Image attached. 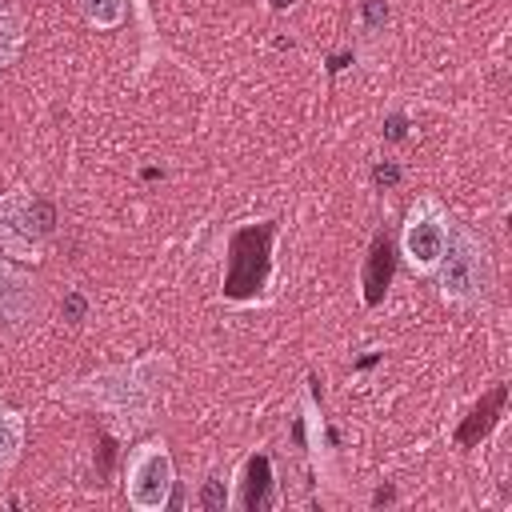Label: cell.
<instances>
[{
    "mask_svg": "<svg viewBox=\"0 0 512 512\" xmlns=\"http://www.w3.org/2000/svg\"><path fill=\"white\" fill-rule=\"evenodd\" d=\"M436 272V288L444 300L452 304H480L488 284H492V268H488V248L468 232V228H448V244Z\"/></svg>",
    "mask_w": 512,
    "mask_h": 512,
    "instance_id": "cell-1",
    "label": "cell"
},
{
    "mask_svg": "<svg viewBox=\"0 0 512 512\" xmlns=\"http://www.w3.org/2000/svg\"><path fill=\"white\" fill-rule=\"evenodd\" d=\"M176 488V468L164 448V440H148L132 448L128 468H124V496L136 512H160L172 500Z\"/></svg>",
    "mask_w": 512,
    "mask_h": 512,
    "instance_id": "cell-2",
    "label": "cell"
},
{
    "mask_svg": "<svg viewBox=\"0 0 512 512\" xmlns=\"http://www.w3.org/2000/svg\"><path fill=\"white\" fill-rule=\"evenodd\" d=\"M448 212L440 208L436 196H420L408 216H404V232H400V252H404V264L420 276H428L440 256H444V244H448Z\"/></svg>",
    "mask_w": 512,
    "mask_h": 512,
    "instance_id": "cell-3",
    "label": "cell"
},
{
    "mask_svg": "<svg viewBox=\"0 0 512 512\" xmlns=\"http://www.w3.org/2000/svg\"><path fill=\"white\" fill-rule=\"evenodd\" d=\"M156 364H160V360L152 356V360H140V364H132V368L108 372V376H100V380H92V384H96V392H100V400H104L108 408L128 412L132 420H148V408H152V396H156V380H152L148 372H152Z\"/></svg>",
    "mask_w": 512,
    "mask_h": 512,
    "instance_id": "cell-4",
    "label": "cell"
},
{
    "mask_svg": "<svg viewBox=\"0 0 512 512\" xmlns=\"http://www.w3.org/2000/svg\"><path fill=\"white\" fill-rule=\"evenodd\" d=\"M240 508H268L272 504V460L264 452H252L244 460V480H240Z\"/></svg>",
    "mask_w": 512,
    "mask_h": 512,
    "instance_id": "cell-5",
    "label": "cell"
},
{
    "mask_svg": "<svg viewBox=\"0 0 512 512\" xmlns=\"http://www.w3.org/2000/svg\"><path fill=\"white\" fill-rule=\"evenodd\" d=\"M32 304H36L32 284L20 272L0 264V324H20L32 312Z\"/></svg>",
    "mask_w": 512,
    "mask_h": 512,
    "instance_id": "cell-6",
    "label": "cell"
},
{
    "mask_svg": "<svg viewBox=\"0 0 512 512\" xmlns=\"http://www.w3.org/2000/svg\"><path fill=\"white\" fill-rule=\"evenodd\" d=\"M20 448H24V416L16 408L0 404V480L16 468Z\"/></svg>",
    "mask_w": 512,
    "mask_h": 512,
    "instance_id": "cell-7",
    "label": "cell"
},
{
    "mask_svg": "<svg viewBox=\"0 0 512 512\" xmlns=\"http://www.w3.org/2000/svg\"><path fill=\"white\" fill-rule=\"evenodd\" d=\"M388 276H392V260H388V240L384 236H376V244H372V256H368V276H364V300L368 304H376L380 300V288L388 284Z\"/></svg>",
    "mask_w": 512,
    "mask_h": 512,
    "instance_id": "cell-8",
    "label": "cell"
},
{
    "mask_svg": "<svg viewBox=\"0 0 512 512\" xmlns=\"http://www.w3.org/2000/svg\"><path fill=\"white\" fill-rule=\"evenodd\" d=\"M84 20L96 28H116L124 20V0H76Z\"/></svg>",
    "mask_w": 512,
    "mask_h": 512,
    "instance_id": "cell-9",
    "label": "cell"
},
{
    "mask_svg": "<svg viewBox=\"0 0 512 512\" xmlns=\"http://www.w3.org/2000/svg\"><path fill=\"white\" fill-rule=\"evenodd\" d=\"M20 44H24V24H20V16L0 12V68H8V64L16 60Z\"/></svg>",
    "mask_w": 512,
    "mask_h": 512,
    "instance_id": "cell-10",
    "label": "cell"
},
{
    "mask_svg": "<svg viewBox=\"0 0 512 512\" xmlns=\"http://www.w3.org/2000/svg\"><path fill=\"white\" fill-rule=\"evenodd\" d=\"M228 484L224 480H204V488H200V508H228Z\"/></svg>",
    "mask_w": 512,
    "mask_h": 512,
    "instance_id": "cell-11",
    "label": "cell"
},
{
    "mask_svg": "<svg viewBox=\"0 0 512 512\" xmlns=\"http://www.w3.org/2000/svg\"><path fill=\"white\" fill-rule=\"evenodd\" d=\"M84 312H88V300H84L80 292H68V296H64V316L76 324V320H84Z\"/></svg>",
    "mask_w": 512,
    "mask_h": 512,
    "instance_id": "cell-12",
    "label": "cell"
},
{
    "mask_svg": "<svg viewBox=\"0 0 512 512\" xmlns=\"http://www.w3.org/2000/svg\"><path fill=\"white\" fill-rule=\"evenodd\" d=\"M384 20H388V4H384V0H368V4H364V24H368V28H380Z\"/></svg>",
    "mask_w": 512,
    "mask_h": 512,
    "instance_id": "cell-13",
    "label": "cell"
},
{
    "mask_svg": "<svg viewBox=\"0 0 512 512\" xmlns=\"http://www.w3.org/2000/svg\"><path fill=\"white\" fill-rule=\"evenodd\" d=\"M372 176H376V184H396V180H400V168H396V164H376Z\"/></svg>",
    "mask_w": 512,
    "mask_h": 512,
    "instance_id": "cell-14",
    "label": "cell"
},
{
    "mask_svg": "<svg viewBox=\"0 0 512 512\" xmlns=\"http://www.w3.org/2000/svg\"><path fill=\"white\" fill-rule=\"evenodd\" d=\"M400 136H404V120L392 116V120H388V140H400Z\"/></svg>",
    "mask_w": 512,
    "mask_h": 512,
    "instance_id": "cell-15",
    "label": "cell"
},
{
    "mask_svg": "<svg viewBox=\"0 0 512 512\" xmlns=\"http://www.w3.org/2000/svg\"><path fill=\"white\" fill-rule=\"evenodd\" d=\"M268 4H272V8H276V12H284V8H292V4H296V0H268Z\"/></svg>",
    "mask_w": 512,
    "mask_h": 512,
    "instance_id": "cell-16",
    "label": "cell"
}]
</instances>
